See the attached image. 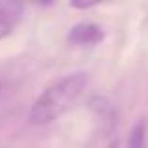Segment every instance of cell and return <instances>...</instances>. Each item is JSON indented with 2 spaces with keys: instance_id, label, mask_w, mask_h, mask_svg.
<instances>
[{
  "instance_id": "5b68a950",
  "label": "cell",
  "mask_w": 148,
  "mask_h": 148,
  "mask_svg": "<svg viewBox=\"0 0 148 148\" xmlns=\"http://www.w3.org/2000/svg\"><path fill=\"white\" fill-rule=\"evenodd\" d=\"M4 92H6V86H4V83H0V98L4 96Z\"/></svg>"
},
{
  "instance_id": "277c9868",
  "label": "cell",
  "mask_w": 148,
  "mask_h": 148,
  "mask_svg": "<svg viewBox=\"0 0 148 148\" xmlns=\"http://www.w3.org/2000/svg\"><path fill=\"white\" fill-rule=\"evenodd\" d=\"M127 148H148V139H146V124L139 120L130 131L127 139Z\"/></svg>"
},
{
  "instance_id": "7a4b0ae2",
  "label": "cell",
  "mask_w": 148,
  "mask_h": 148,
  "mask_svg": "<svg viewBox=\"0 0 148 148\" xmlns=\"http://www.w3.org/2000/svg\"><path fill=\"white\" fill-rule=\"evenodd\" d=\"M23 17V8L19 4L0 2V40L10 36Z\"/></svg>"
},
{
  "instance_id": "3957f363",
  "label": "cell",
  "mask_w": 148,
  "mask_h": 148,
  "mask_svg": "<svg viewBox=\"0 0 148 148\" xmlns=\"http://www.w3.org/2000/svg\"><path fill=\"white\" fill-rule=\"evenodd\" d=\"M103 38V32L98 25H92V23H81L75 25L69 32V40L77 45H94Z\"/></svg>"
},
{
  "instance_id": "6da1fadb",
  "label": "cell",
  "mask_w": 148,
  "mask_h": 148,
  "mask_svg": "<svg viewBox=\"0 0 148 148\" xmlns=\"http://www.w3.org/2000/svg\"><path fill=\"white\" fill-rule=\"evenodd\" d=\"M88 86V73L73 71L51 83L28 111V122L32 126H47L64 116L81 99Z\"/></svg>"
}]
</instances>
